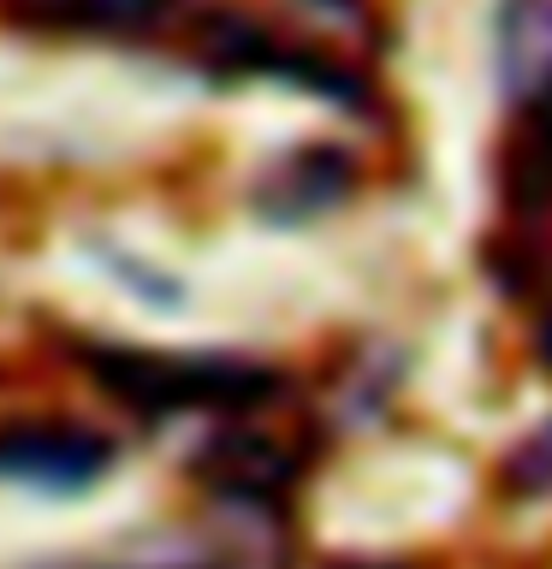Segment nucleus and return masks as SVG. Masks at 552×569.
I'll return each instance as SVG.
<instances>
[{"label": "nucleus", "instance_id": "nucleus-1", "mask_svg": "<svg viewBox=\"0 0 552 569\" xmlns=\"http://www.w3.org/2000/svg\"><path fill=\"white\" fill-rule=\"evenodd\" d=\"M89 373L119 403L142 416H185V409H256L279 380L256 362L226 356H155V350H89Z\"/></svg>", "mask_w": 552, "mask_h": 569}, {"label": "nucleus", "instance_id": "nucleus-2", "mask_svg": "<svg viewBox=\"0 0 552 569\" xmlns=\"http://www.w3.org/2000/svg\"><path fill=\"white\" fill-rule=\"evenodd\" d=\"M107 457H114V445L101 433H83V427H0V480H18V487L78 492L107 475Z\"/></svg>", "mask_w": 552, "mask_h": 569}, {"label": "nucleus", "instance_id": "nucleus-3", "mask_svg": "<svg viewBox=\"0 0 552 569\" xmlns=\"http://www.w3.org/2000/svg\"><path fill=\"white\" fill-rule=\"evenodd\" d=\"M53 30H96V36H149L172 18V0H24Z\"/></svg>", "mask_w": 552, "mask_h": 569}, {"label": "nucleus", "instance_id": "nucleus-4", "mask_svg": "<svg viewBox=\"0 0 552 569\" xmlns=\"http://www.w3.org/2000/svg\"><path fill=\"white\" fill-rule=\"evenodd\" d=\"M511 487H523V492H546L552 487V421L511 457Z\"/></svg>", "mask_w": 552, "mask_h": 569}, {"label": "nucleus", "instance_id": "nucleus-5", "mask_svg": "<svg viewBox=\"0 0 552 569\" xmlns=\"http://www.w3.org/2000/svg\"><path fill=\"white\" fill-rule=\"evenodd\" d=\"M534 350H541V362L552 368V284L541 297V320H534Z\"/></svg>", "mask_w": 552, "mask_h": 569}]
</instances>
